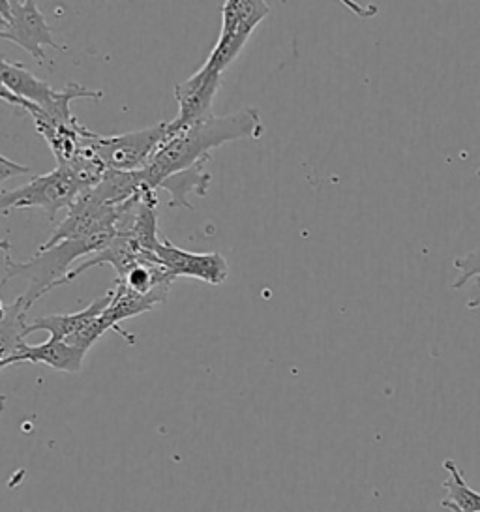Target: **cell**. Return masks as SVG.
<instances>
[{"label": "cell", "mask_w": 480, "mask_h": 512, "mask_svg": "<svg viewBox=\"0 0 480 512\" xmlns=\"http://www.w3.org/2000/svg\"><path fill=\"white\" fill-rule=\"evenodd\" d=\"M263 134V122L259 109L242 107L229 115H207L192 126L173 132L164 139L152 156L149 166L141 169L143 182L158 190L160 184L179 173L182 169L194 166L203 158H212V151L225 143L240 139H259Z\"/></svg>", "instance_id": "6da1fadb"}, {"label": "cell", "mask_w": 480, "mask_h": 512, "mask_svg": "<svg viewBox=\"0 0 480 512\" xmlns=\"http://www.w3.org/2000/svg\"><path fill=\"white\" fill-rule=\"evenodd\" d=\"M115 235H100L89 239H66L53 246H40L36 256L29 261H15L10 254V244L2 242L4 250V278L2 286L12 278H23L29 282L27 291L19 297L23 306L30 310L34 302L40 301L49 291L66 286L72 265L81 257L94 256L104 250Z\"/></svg>", "instance_id": "7a4b0ae2"}, {"label": "cell", "mask_w": 480, "mask_h": 512, "mask_svg": "<svg viewBox=\"0 0 480 512\" xmlns=\"http://www.w3.org/2000/svg\"><path fill=\"white\" fill-rule=\"evenodd\" d=\"M2 91L12 92L15 96L27 100L30 104L40 107L47 113L49 121L57 126H77L79 121L72 111L75 100H92L100 102L105 96L104 91H92L81 83L70 81L64 89H53L44 79L30 74L21 62H10L2 59Z\"/></svg>", "instance_id": "3957f363"}, {"label": "cell", "mask_w": 480, "mask_h": 512, "mask_svg": "<svg viewBox=\"0 0 480 512\" xmlns=\"http://www.w3.org/2000/svg\"><path fill=\"white\" fill-rule=\"evenodd\" d=\"M87 190H90V184L77 173V169L57 166L51 173L38 175L15 190H2L0 209L2 214L21 209H40L55 220L62 209H70Z\"/></svg>", "instance_id": "277c9868"}, {"label": "cell", "mask_w": 480, "mask_h": 512, "mask_svg": "<svg viewBox=\"0 0 480 512\" xmlns=\"http://www.w3.org/2000/svg\"><path fill=\"white\" fill-rule=\"evenodd\" d=\"M269 16L267 0H225L220 36L203 66L212 72L224 74L237 61L255 29Z\"/></svg>", "instance_id": "5b68a950"}, {"label": "cell", "mask_w": 480, "mask_h": 512, "mask_svg": "<svg viewBox=\"0 0 480 512\" xmlns=\"http://www.w3.org/2000/svg\"><path fill=\"white\" fill-rule=\"evenodd\" d=\"M0 38L25 49L38 64L45 62V47L66 51L55 40L36 0H2Z\"/></svg>", "instance_id": "8992f818"}, {"label": "cell", "mask_w": 480, "mask_h": 512, "mask_svg": "<svg viewBox=\"0 0 480 512\" xmlns=\"http://www.w3.org/2000/svg\"><path fill=\"white\" fill-rule=\"evenodd\" d=\"M167 137V122H160L137 132L115 136H92V149L104 162L107 171H141Z\"/></svg>", "instance_id": "52a82bcc"}, {"label": "cell", "mask_w": 480, "mask_h": 512, "mask_svg": "<svg viewBox=\"0 0 480 512\" xmlns=\"http://www.w3.org/2000/svg\"><path fill=\"white\" fill-rule=\"evenodd\" d=\"M120 205H107L89 190L68 209V216L42 246H53L66 239H89L100 235H117Z\"/></svg>", "instance_id": "ba28073f"}, {"label": "cell", "mask_w": 480, "mask_h": 512, "mask_svg": "<svg viewBox=\"0 0 480 512\" xmlns=\"http://www.w3.org/2000/svg\"><path fill=\"white\" fill-rule=\"evenodd\" d=\"M222 76L224 74L212 72L209 68L201 66L194 76L175 85V100L179 104V113L173 121L167 122L169 134L180 132L210 115L212 102L222 87Z\"/></svg>", "instance_id": "9c48e42d"}, {"label": "cell", "mask_w": 480, "mask_h": 512, "mask_svg": "<svg viewBox=\"0 0 480 512\" xmlns=\"http://www.w3.org/2000/svg\"><path fill=\"white\" fill-rule=\"evenodd\" d=\"M156 256L175 278H195L210 286H222L229 276V263L218 252H188L175 246L169 239H160Z\"/></svg>", "instance_id": "30bf717a"}, {"label": "cell", "mask_w": 480, "mask_h": 512, "mask_svg": "<svg viewBox=\"0 0 480 512\" xmlns=\"http://www.w3.org/2000/svg\"><path fill=\"white\" fill-rule=\"evenodd\" d=\"M169 289L171 287H158L150 293H137L134 289L122 284L120 280H117V286L115 289H111V302L109 306L102 312V317L105 319V323L111 327V331L120 334L128 344H135L134 336L128 331H124L120 327V321L124 319H130V317L141 316L145 312L154 310L156 306H162L167 302L169 297Z\"/></svg>", "instance_id": "8fae6325"}, {"label": "cell", "mask_w": 480, "mask_h": 512, "mask_svg": "<svg viewBox=\"0 0 480 512\" xmlns=\"http://www.w3.org/2000/svg\"><path fill=\"white\" fill-rule=\"evenodd\" d=\"M87 353L89 351L74 346L66 340H57L49 336V340H45L44 344H38V346H30L25 342L12 357L0 359V368L6 370L12 364L30 362V364H47L53 370L66 372V374H79Z\"/></svg>", "instance_id": "7c38bea8"}, {"label": "cell", "mask_w": 480, "mask_h": 512, "mask_svg": "<svg viewBox=\"0 0 480 512\" xmlns=\"http://www.w3.org/2000/svg\"><path fill=\"white\" fill-rule=\"evenodd\" d=\"M111 302V291L105 293L104 297H98L96 301L90 302L87 308L74 312V314H53V316L36 317L29 323L27 336L30 332L45 331L51 334V338L57 340H68L79 331H83L92 319L100 316Z\"/></svg>", "instance_id": "4fadbf2b"}, {"label": "cell", "mask_w": 480, "mask_h": 512, "mask_svg": "<svg viewBox=\"0 0 480 512\" xmlns=\"http://www.w3.org/2000/svg\"><path fill=\"white\" fill-rule=\"evenodd\" d=\"M212 158H203L197 164L188 169H182L179 173L167 177L158 190H165L169 194V207L177 209L184 207L192 211V205L188 201V196L205 197L209 190L212 175L209 171V162Z\"/></svg>", "instance_id": "5bb4252c"}, {"label": "cell", "mask_w": 480, "mask_h": 512, "mask_svg": "<svg viewBox=\"0 0 480 512\" xmlns=\"http://www.w3.org/2000/svg\"><path fill=\"white\" fill-rule=\"evenodd\" d=\"M449 479L443 482L447 497L441 501V507L450 512H480V492L473 490L465 481L464 469L452 458L443 462Z\"/></svg>", "instance_id": "9a60e30c"}, {"label": "cell", "mask_w": 480, "mask_h": 512, "mask_svg": "<svg viewBox=\"0 0 480 512\" xmlns=\"http://www.w3.org/2000/svg\"><path fill=\"white\" fill-rule=\"evenodd\" d=\"M0 355L2 359L12 357L19 347L25 344V336L29 329L27 308L17 297L12 304H2L0 308Z\"/></svg>", "instance_id": "2e32d148"}, {"label": "cell", "mask_w": 480, "mask_h": 512, "mask_svg": "<svg viewBox=\"0 0 480 512\" xmlns=\"http://www.w3.org/2000/svg\"><path fill=\"white\" fill-rule=\"evenodd\" d=\"M454 269L460 272V276L452 282V289H462L473 278H480V248L467 252L465 256L454 259Z\"/></svg>", "instance_id": "e0dca14e"}, {"label": "cell", "mask_w": 480, "mask_h": 512, "mask_svg": "<svg viewBox=\"0 0 480 512\" xmlns=\"http://www.w3.org/2000/svg\"><path fill=\"white\" fill-rule=\"evenodd\" d=\"M338 4H342L345 6L351 14H355V16L360 17V19H372V17L377 16V6H372V4H360L357 0H336Z\"/></svg>", "instance_id": "ac0fdd59"}, {"label": "cell", "mask_w": 480, "mask_h": 512, "mask_svg": "<svg viewBox=\"0 0 480 512\" xmlns=\"http://www.w3.org/2000/svg\"><path fill=\"white\" fill-rule=\"evenodd\" d=\"M25 173H30V167L15 164L8 156H2V182H6L12 177L25 175Z\"/></svg>", "instance_id": "d6986e66"}, {"label": "cell", "mask_w": 480, "mask_h": 512, "mask_svg": "<svg viewBox=\"0 0 480 512\" xmlns=\"http://www.w3.org/2000/svg\"><path fill=\"white\" fill-rule=\"evenodd\" d=\"M480 306V278L475 280V287H473V297L471 301H467V308L469 310H477Z\"/></svg>", "instance_id": "ffe728a7"}]
</instances>
